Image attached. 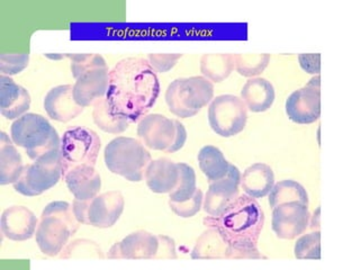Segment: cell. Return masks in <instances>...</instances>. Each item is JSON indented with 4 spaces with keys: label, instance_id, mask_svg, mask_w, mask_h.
I'll use <instances>...</instances> for the list:
<instances>
[{
    "label": "cell",
    "instance_id": "cell-11",
    "mask_svg": "<svg viewBox=\"0 0 360 270\" xmlns=\"http://www.w3.org/2000/svg\"><path fill=\"white\" fill-rule=\"evenodd\" d=\"M285 110L290 121L296 124H312L321 115V79L313 77L304 87L290 94L285 103Z\"/></svg>",
    "mask_w": 360,
    "mask_h": 270
},
{
    "label": "cell",
    "instance_id": "cell-35",
    "mask_svg": "<svg viewBox=\"0 0 360 270\" xmlns=\"http://www.w3.org/2000/svg\"><path fill=\"white\" fill-rule=\"evenodd\" d=\"M30 65V54H0V72L1 76H16L25 70Z\"/></svg>",
    "mask_w": 360,
    "mask_h": 270
},
{
    "label": "cell",
    "instance_id": "cell-7",
    "mask_svg": "<svg viewBox=\"0 0 360 270\" xmlns=\"http://www.w3.org/2000/svg\"><path fill=\"white\" fill-rule=\"evenodd\" d=\"M139 140L150 150L174 153L183 149L187 131L178 120L161 114L144 116L138 124Z\"/></svg>",
    "mask_w": 360,
    "mask_h": 270
},
{
    "label": "cell",
    "instance_id": "cell-29",
    "mask_svg": "<svg viewBox=\"0 0 360 270\" xmlns=\"http://www.w3.org/2000/svg\"><path fill=\"white\" fill-rule=\"evenodd\" d=\"M93 107L94 123L105 133L120 134L125 132L131 127L129 122L112 114L110 106L107 104L106 98H101Z\"/></svg>",
    "mask_w": 360,
    "mask_h": 270
},
{
    "label": "cell",
    "instance_id": "cell-17",
    "mask_svg": "<svg viewBox=\"0 0 360 270\" xmlns=\"http://www.w3.org/2000/svg\"><path fill=\"white\" fill-rule=\"evenodd\" d=\"M43 106L49 117L60 123L72 121L84 110L75 99L72 84H60L49 90L43 101Z\"/></svg>",
    "mask_w": 360,
    "mask_h": 270
},
{
    "label": "cell",
    "instance_id": "cell-21",
    "mask_svg": "<svg viewBox=\"0 0 360 270\" xmlns=\"http://www.w3.org/2000/svg\"><path fill=\"white\" fill-rule=\"evenodd\" d=\"M62 178L76 200H93L101 191V174L96 170L95 167H75L63 174Z\"/></svg>",
    "mask_w": 360,
    "mask_h": 270
},
{
    "label": "cell",
    "instance_id": "cell-9",
    "mask_svg": "<svg viewBox=\"0 0 360 270\" xmlns=\"http://www.w3.org/2000/svg\"><path fill=\"white\" fill-rule=\"evenodd\" d=\"M63 174L61 153L49 155L24 167L20 179L13 184L18 194L35 197L53 188Z\"/></svg>",
    "mask_w": 360,
    "mask_h": 270
},
{
    "label": "cell",
    "instance_id": "cell-37",
    "mask_svg": "<svg viewBox=\"0 0 360 270\" xmlns=\"http://www.w3.org/2000/svg\"><path fill=\"white\" fill-rule=\"evenodd\" d=\"M183 54H149L146 60L155 72L166 73L172 70Z\"/></svg>",
    "mask_w": 360,
    "mask_h": 270
},
{
    "label": "cell",
    "instance_id": "cell-40",
    "mask_svg": "<svg viewBox=\"0 0 360 270\" xmlns=\"http://www.w3.org/2000/svg\"><path fill=\"white\" fill-rule=\"evenodd\" d=\"M313 231H320V207L316 208L312 219H309V224Z\"/></svg>",
    "mask_w": 360,
    "mask_h": 270
},
{
    "label": "cell",
    "instance_id": "cell-6",
    "mask_svg": "<svg viewBox=\"0 0 360 270\" xmlns=\"http://www.w3.org/2000/svg\"><path fill=\"white\" fill-rule=\"evenodd\" d=\"M213 97V82L202 76L174 79L165 95L169 112L180 118L194 117Z\"/></svg>",
    "mask_w": 360,
    "mask_h": 270
},
{
    "label": "cell",
    "instance_id": "cell-13",
    "mask_svg": "<svg viewBox=\"0 0 360 270\" xmlns=\"http://www.w3.org/2000/svg\"><path fill=\"white\" fill-rule=\"evenodd\" d=\"M240 183L241 172L238 167L230 165L224 178L210 183L202 200V210L210 217H219L239 196Z\"/></svg>",
    "mask_w": 360,
    "mask_h": 270
},
{
    "label": "cell",
    "instance_id": "cell-36",
    "mask_svg": "<svg viewBox=\"0 0 360 270\" xmlns=\"http://www.w3.org/2000/svg\"><path fill=\"white\" fill-rule=\"evenodd\" d=\"M202 200H204V195L202 189L197 188L194 196L191 197V200L184 202H169V207L172 208V211L177 217L181 219H189L200 213L202 208Z\"/></svg>",
    "mask_w": 360,
    "mask_h": 270
},
{
    "label": "cell",
    "instance_id": "cell-16",
    "mask_svg": "<svg viewBox=\"0 0 360 270\" xmlns=\"http://www.w3.org/2000/svg\"><path fill=\"white\" fill-rule=\"evenodd\" d=\"M110 84L108 67L94 68L76 79L73 84V96L80 106H94L97 101L106 97Z\"/></svg>",
    "mask_w": 360,
    "mask_h": 270
},
{
    "label": "cell",
    "instance_id": "cell-20",
    "mask_svg": "<svg viewBox=\"0 0 360 270\" xmlns=\"http://www.w3.org/2000/svg\"><path fill=\"white\" fill-rule=\"evenodd\" d=\"M144 180L152 193L170 194L179 180L178 163L168 158L151 160L144 172Z\"/></svg>",
    "mask_w": 360,
    "mask_h": 270
},
{
    "label": "cell",
    "instance_id": "cell-26",
    "mask_svg": "<svg viewBox=\"0 0 360 270\" xmlns=\"http://www.w3.org/2000/svg\"><path fill=\"white\" fill-rule=\"evenodd\" d=\"M200 170L208 181L222 179L228 174L231 163L225 159L222 151L213 146H206L200 149L197 155Z\"/></svg>",
    "mask_w": 360,
    "mask_h": 270
},
{
    "label": "cell",
    "instance_id": "cell-18",
    "mask_svg": "<svg viewBox=\"0 0 360 270\" xmlns=\"http://www.w3.org/2000/svg\"><path fill=\"white\" fill-rule=\"evenodd\" d=\"M1 233L11 241H26L35 236L39 219L26 206H11L1 215Z\"/></svg>",
    "mask_w": 360,
    "mask_h": 270
},
{
    "label": "cell",
    "instance_id": "cell-32",
    "mask_svg": "<svg viewBox=\"0 0 360 270\" xmlns=\"http://www.w3.org/2000/svg\"><path fill=\"white\" fill-rule=\"evenodd\" d=\"M60 259H104V255L96 242L77 239L69 242L59 255Z\"/></svg>",
    "mask_w": 360,
    "mask_h": 270
},
{
    "label": "cell",
    "instance_id": "cell-34",
    "mask_svg": "<svg viewBox=\"0 0 360 270\" xmlns=\"http://www.w3.org/2000/svg\"><path fill=\"white\" fill-rule=\"evenodd\" d=\"M70 60L71 72L73 78L77 79L86 71L94 68L106 67L107 63L103 56L99 54H65Z\"/></svg>",
    "mask_w": 360,
    "mask_h": 270
},
{
    "label": "cell",
    "instance_id": "cell-22",
    "mask_svg": "<svg viewBox=\"0 0 360 270\" xmlns=\"http://www.w3.org/2000/svg\"><path fill=\"white\" fill-rule=\"evenodd\" d=\"M275 88L273 84L264 78H251L241 89L242 101L248 110L252 112H264L273 106L275 101Z\"/></svg>",
    "mask_w": 360,
    "mask_h": 270
},
{
    "label": "cell",
    "instance_id": "cell-25",
    "mask_svg": "<svg viewBox=\"0 0 360 270\" xmlns=\"http://www.w3.org/2000/svg\"><path fill=\"white\" fill-rule=\"evenodd\" d=\"M229 245L215 229L207 228L200 234L196 245L191 251L193 259H210L224 260L228 259Z\"/></svg>",
    "mask_w": 360,
    "mask_h": 270
},
{
    "label": "cell",
    "instance_id": "cell-41",
    "mask_svg": "<svg viewBox=\"0 0 360 270\" xmlns=\"http://www.w3.org/2000/svg\"><path fill=\"white\" fill-rule=\"evenodd\" d=\"M45 56L51 60H62L65 59V58H67L65 54H54V56L53 54H45Z\"/></svg>",
    "mask_w": 360,
    "mask_h": 270
},
{
    "label": "cell",
    "instance_id": "cell-38",
    "mask_svg": "<svg viewBox=\"0 0 360 270\" xmlns=\"http://www.w3.org/2000/svg\"><path fill=\"white\" fill-rule=\"evenodd\" d=\"M159 248L155 259H177L174 239L167 236H158Z\"/></svg>",
    "mask_w": 360,
    "mask_h": 270
},
{
    "label": "cell",
    "instance_id": "cell-27",
    "mask_svg": "<svg viewBox=\"0 0 360 270\" xmlns=\"http://www.w3.org/2000/svg\"><path fill=\"white\" fill-rule=\"evenodd\" d=\"M200 72L211 82H222L234 70L233 54H204L200 58Z\"/></svg>",
    "mask_w": 360,
    "mask_h": 270
},
{
    "label": "cell",
    "instance_id": "cell-14",
    "mask_svg": "<svg viewBox=\"0 0 360 270\" xmlns=\"http://www.w3.org/2000/svg\"><path fill=\"white\" fill-rule=\"evenodd\" d=\"M125 207L121 191H106L88 200L87 225L97 229H110L117 223Z\"/></svg>",
    "mask_w": 360,
    "mask_h": 270
},
{
    "label": "cell",
    "instance_id": "cell-1",
    "mask_svg": "<svg viewBox=\"0 0 360 270\" xmlns=\"http://www.w3.org/2000/svg\"><path fill=\"white\" fill-rule=\"evenodd\" d=\"M159 95L160 82L146 58H125L110 70L107 104L114 115L131 125L146 116Z\"/></svg>",
    "mask_w": 360,
    "mask_h": 270
},
{
    "label": "cell",
    "instance_id": "cell-12",
    "mask_svg": "<svg viewBox=\"0 0 360 270\" xmlns=\"http://www.w3.org/2000/svg\"><path fill=\"white\" fill-rule=\"evenodd\" d=\"M309 219V206L297 202H284L273 208L271 229L278 239H295L307 230Z\"/></svg>",
    "mask_w": 360,
    "mask_h": 270
},
{
    "label": "cell",
    "instance_id": "cell-3",
    "mask_svg": "<svg viewBox=\"0 0 360 270\" xmlns=\"http://www.w3.org/2000/svg\"><path fill=\"white\" fill-rule=\"evenodd\" d=\"M79 226L71 204L62 200L50 202L43 210L35 232L39 250L45 256H59Z\"/></svg>",
    "mask_w": 360,
    "mask_h": 270
},
{
    "label": "cell",
    "instance_id": "cell-33",
    "mask_svg": "<svg viewBox=\"0 0 360 270\" xmlns=\"http://www.w3.org/2000/svg\"><path fill=\"white\" fill-rule=\"evenodd\" d=\"M296 259L321 258V233L320 231H313L311 233L303 234L297 239L294 247Z\"/></svg>",
    "mask_w": 360,
    "mask_h": 270
},
{
    "label": "cell",
    "instance_id": "cell-5",
    "mask_svg": "<svg viewBox=\"0 0 360 270\" xmlns=\"http://www.w3.org/2000/svg\"><path fill=\"white\" fill-rule=\"evenodd\" d=\"M151 160L148 148L136 139L118 136L105 148L106 168L131 183H140L143 180L146 167Z\"/></svg>",
    "mask_w": 360,
    "mask_h": 270
},
{
    "label": "cell",
    "instance_id": "cell-8",
    "mask_svg": "<svg viewBox=\"0 0 360 270\" xmlns=\"http://www.w3.org/2000/svg\"><path fill=\"white\" fill-rule=\"evenodd\" d=\"M101 148V138L93 129L84 127L67 129L61 138L63 174L75 167H95Z\"/></svg>",
    "mask_w": 360,
    "mask_h": 270
},
{
    "label": "cell",
    "instance_id": "cell-15",
    "mask_svg": "<svg viewBox=\"0 0 360 270\" xmlns=\"http://www.w3.org/2000/svg\"><path fill=\"white\" fill-rule=\"evenodd\" d=\"M158 248V236L143 230L136 231L112 245L107 253V258L151 260L155 259Z\"/></svg>",
    "mask_w": 360,
    "mask_h": 270
},
{
    "label": "cell",
    "instance_id": "cell-39",
    "mask_svg": "<svg viewBox=\"0 0 360 270\" xmlns=\"http://www.w3.org/2000/svg\"><path fill=\"white\" fill-rule=\"evenodd\" d=\"M298 61L302 69L309 75L319 76L320 73V54H301L298 56Z\"/></svg>",
    "mask_w": 360,
    "mask_h": 270
},
{
    "label": "cell",
    "instance_id": "cell-30",
    "mask_svg": "<svg viewBox=\"0 0 360 270\" xmlns=\"http://www.w3.org/2000/svg\"><path fill=\"white\" fill-rule=\"evenodd\" d=\"M179 180L176 188L169 194V202H184L191 200L197 191L196 174L193 167L185 162H178Z\"/></svg>",
    "mask_w": 360,
    "mask_h": 270
},
{
    "label": "cell",
    "instance_id": "cell-31",
    "mask_svg": "<svg viewBox=\"0 0 360 270\" xmlns=\"http://www.w3.org/2000/svg\"><path fill=\"white\" fill-rule=\"evenodd\" d=\"M234 69L240 76L256 78L264 72L270 62V56L262 54H233Z\"/></svg>",
    "mask_w": 360,
    "mask_h": 270
},
{
    "label": "cell",
    "instance_id": "cell-28",
    "mask_svg": "<svg viewBox=\"0 0 360 270\" xmlns=\"http://www.w3.org/2000/svg\"><path fill=\"white\" fill-rule=\"evenodd\" d=\"M268 202L271 208L284 202H297L309 206V194L307 189L295 180H281L275 184L270 191Z\"/></svg>",
    "mask_w": 360,
    "mask_h": 270
},
{
    "label": "cell",
    "instance_id": "cell-10",
    "mask_svg": "<svg viewBox=\"0 0 360 270\" xmlns=\"http://www.w3.org/2000/svg\"><path fill=\"white\" fill-rule=\"evenodd\" d=\"M248 108L238 96H217L208 107L210 127L222 138H233L245 129Z\"/></svg>",
    "mask_w": 360,
    "mask_h": 270
},
{
    "label": "cell",
    "instance_id": "cell-4",
    "mask_svg": "<svg viewBox=\"0 0 360 270\" xmlns=\"http://www.w3.org/2000/svg\"><path fill=\"white\" fill-rule=\"evenodd\" d=\"M11 138L33 161L61 153L59 133L48 118L35 112H26L11 124Z\"/></svg>",
    "mask_w": 360,
    "mask_h": 270
},
{
    "label": "cell",
    "instance_id": "cell-2",
    "mask_svg": "<svg viewBox=\"0 0 360 270\" xmlns=\"http://www.w3.org/2000/svg\"><path fill=\"white\" fill-rule=\"evenodd\" d=\"M202 223L206 228L215 229L228 243V259H267L258 250L264 213L256 198L239 195L219 217L208 215Z\"/></svg>",
    "mask_w": 360,
    "mask_h": 270
},
{
    "label": "cell",
    "instance_id": "cell-23",
    "mask_svg": "<svg viewBox=\"0 0 360 270\" xmlns=\"http://www.w3.org/2000/svg\"><path fill=\"white\" fill-rule=\"evenodd\" d=\"M275 185V174L266 163L257 162L245 169L241 174V188L252 198L267 196Z\"/></svg>",
    "mask_w": 360,
    "mask_h": 270
},
{
    "label": "cell",
    "instance_id": "cell-24",
    "mask_svg": "<svg viewBox=\"0 0 360 270\" xmlns=\"http://www.w3.org/2000/svg\"><path fill=\"white\" fill-rule=\"evenodd\" d=\"M24 167L22 155L11 138L7 133H0V185L16 183Z\"/></svg>",
    "mask_w": 360,
    "mask_h": 270
},
{
    "label": "cell",
    "instance_id": "cell-19",
    "mask_svg": "<svg viewBox=\"0 0 360 270\" xmlns=\"http://www.w3.org/2000/svg\"><path fill=\"white\" fill-rule=\"evenodd\" d=\"M31 95L26 88L11 78L0 76V112L11 121L25 115L31 107Z\"/></svg>",
    "mask_w": 360,
    "mask_h": 270
}]
</instances>
